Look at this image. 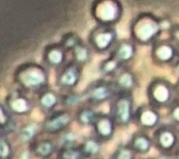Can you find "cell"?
Wrapping results in <instances>:
<instances>
[{"mask_svg": "<svg viewBox=\"0 0 179 159\" xmlns=\"http://www.w3.org/2000/svg\"><path fill=\"white\" fill-rule=\"evenodd\" d=\"M90 11L97 24L114 26L122 18L123 6L121 0H93Z\"/></svg>", "mask_w": 179, "mask_h": 159, "instance_id": "2", "label": "cell"}, {"mask_svg": "<svg viewBox=\"0 0 179 159\" xmlns=\"http://www.w3.org/2000/svg\"><path fill=\"white\" fill-rule=\"evenodd\" d=\"M136 46L137 44L132 38L117 40V42L110 51V55H112L124 65L134 60L137 52Z\"/></svg>", "mask_w": 179, "mask_h": 159, "instance_id": "6", "label": "cell"}, {"mask_svg": "<svg viewBox=\"0 0 179 159\" xmlns=\"http://www.w3.org/2000/svg\"><path fill=\"white\" fill-rule=\"evenodd\" d=\"M56 102V96L52 92H46L41 97V103L45 107H51V106Z\"/></svg>", "mask_w": 179, "mask_h": 159, "instance_id": "18", "label": "cell"}, {"mask_svg": "<svg viewBox=\"0 0 179 159\" xmlns=\"http://www.w3.org/2000/svg\"><path fill=\"white\" fill-rule=\"evenodd\" d=\"M89 45L97 53H106L112 50L117 42V33L114 26H95L89 35Z\"/></svg>", "mask_w": 179, "mask_h": 159, "instance_id": "4", "label": "cell"}, {"mask_svg": "<svg viewBox=\"0 0 179 159\" xmlns=\"http://www.w3.org/2000/svg\"><path fill=\"white\" fill-rule=\"evenodd\" d=\"M34 132H35L34 127L29 126V127H27L26 128H24V129L23 130V132H22V134H21V138H22L23 141H27V140H29V139H31V138L33 137Z\"/></svg>", "mask_w": 179, "mask_h": 159, "instance_id": "21", "label": "cell"}, {"mask_svg": "<svg viewBox=\"0 0 179 159\" xmlns=\"http://www.w3.org/2000/svg\"><path fill=\"white\" fill-rule=\"evenodd\" d=\"M141 119H142L143 124H145L147 126H151L156 122L157 117H156V115L154 113H152L150 111H147L142 115Z\"/></svg>", "mask_w": 179, "mask_h": 159, "instance_id": "19", "label": "cell"}, {"mask_svg": "<svg viewBox=\"0 0 179 159\" xmlns=\"http://www.w3.org/2000/svg\"><path fill=\"white\" fill-rule=\"evenodd\" d=\"M78 156H79V153L75 151H68L64 154V157L66 159H77Z\"/></svg>", "mask_w": 179, "mask_h": 159, "instance_id": "27", "label": "cell"}, {"mask_svg": "<svg viewBox=\"0 0 179 159\" xmlns=\"http://www.w3.org/2000/svg\"><path fill=\"white\" fill-rule=\"evenodd\" d=\"M135 145H136L140 150H146V149H147V147H148V142H147L145 139L140 138V139H138V140L135 141Z\"/></svg>", "mask_w": 179, "mask_h": 159, "instance_id": "23", "label": "cell"}, {"mask_svg": "<svg viewBox=\"0 0 179 159\" xmlns=\"http://www.w3.org/2000/svg\"><path fill=\"white\" fill-rule=\"evenodd\" d=\"M92 113L90 112V111H85L82 113L81 115V120L85 123H88L89 121H91V119L92 118Z\"/></svg>", "mask_w": 179, "mask_h": 159, "instance_id": "26", "label": "cell"}, {"mask_svg": "<svg viewBox=\"0 0 179 159\" xmlns=\"http://www.w3.org/2000/svg\"><path fill=\"white\" fill-rule=\"evenodd\" d=\"M173 116H174V117H175L177 120H179V108L175 109V111H174V113H173Z\"/></svg>", "mask_w": 179, "mask_h": 159, "instance_id": "32", "label": "cell"}, {"mask_svg": "<svg viewBox=\"0 0 179 159\" xmlns=\"http://www.w3.org/2000/svg\"><path fill=\"white\" fill-rule=\"evenodd\" d=\"M173 38L177 41V43L179 44V28L177 29H173Z\"/></svg>", "mask_w": 179, "mask_h": 159, "instance_id": "31", "label": "cell"}, {"mask_svg": "<svg viewBox=\"0 0 179 159\" xmlns=\"http://www.w3.org/2000/svg\"><path fill=\"white\" fill-rule=\"evenodd\" d=\"M68 53L61 42L49 44L43 51V63L47 67L60 69L68 62Z\"/></svg>", "mask_w": 179, "mask_h": 159, "instance_id": "5", "label": "cell"}, {"mask_svg": "<svg viewBox=\"0 0 179 159\" xmlns=\"http://www.w3.org/2000/svg\"><path fill=\"white\" fill-rule=\"evenodd\" d=\"M11 106L15 111L22 113L27 110V101L23 98H17L12 101Z\"/></svg>", "mask_w": 179, "mask_h": 159, "instance_id": "17", "label": "cell"}, {"mask_svg": "<svg viewBox=\"0 0 179 159\" xmlns=\"http://www.w3.org/2000/svg\"><path fill=\"white\" fill-rule=\"evenodd\" d=\"M123 66L122 63H119L116 58L109 54L107 58L103 60L99 64V71L101 74L104 75H117L118 71Z\"/></svg>", "mask_w": 179, "mask_h": 159, "instance_id": "10", "label": "cell"}, {"mask_svg": "<svg viewBox=\"0 0 179 159\" xmlns=\"http://www.w3.org/2000/svg\"><path fill=\"white\" fill-rule=\"evenodd\" d=\"M5 122V115H4V111L3 109H1V123Z\"/></svg>", "mask_w": 179, "mask_h": 159, "instance_id": "34", "label": "cell"}, {"mask_svg": "<svg viewBox=\"0 0 179 159\" xmlns=\"http://www.w3.org/2000/svg\"><path fill=\"white\" fill-rule=\"evenodd\" d=\"M111 93L110 88L104 82H99L91 91V96L95 100H104L109 97Z\"/></svg>", "mask_w": 179, "mask_h": 159, "instance_id": "14", "label": "cell"}, {"mask_svg": "<svg viewBox=\"0 0 179 159\" xmlns=\"http://www.w3.org/2000/svg\"><path fill=\"white\" fill-rule=\"evenodd\" d=\"M86 150H87L88 152H90V153H94L97 152L98 146H97V144H96L95 142H93V141H89V142L87 143V145H86Z\"/></svg>", "mask_w": 179, "mask_h": 159, "instance_id": "25", "label": "cell"}, {"mask_svg": "<svg viewBox=\"0 0 179 159\" xmlns=\"http://www.w3.org/2000/svg\"><path fill=\"white\" fill-rule=\"evenodd\" d=\"M82 67L73 60L68 61L63 67L59 70L58 75V82L59 84L66 88H73L75 87L81 76Z\"/></svg>", "mask_w": 179, "mask_h": 159, "instance_id": "7", "label": "cell"}, {"mask_svg": "<svg viewBox=\"0 0 179 159\" xmlns=\"http://www.w3.org/2000/svg\"><path fill=\"white\" fill-rule=\"evenodd\" d=\"M131 153L129 151H122L118 156V159H131Z\"/></svg>", "mask_w": 179, "mask_h": 159, "instance_id": "29", "label": "cell"}, {"mask_svg": "<svg viewBox=\"0 0 179 159\" xmlns=\"http://www.w3.org/2000/svg\"><path fill=\"white\" fill-rule=\"evenodd\" d=\"M69 120V117L67 116H60L54 120H52L51 122H49L48 124V128L49 129H58L60 128L64 127Z\"/></svg>", "mask_w": 179, "mask_h": 159, "instance_id": "16", "label": "cell"}, {"mask_svg": "<svg viewBox=\"0 0 179 159\" xmlns=\"http://www.w3.org/2000/svg\"><path fill=\"white\" fill-rule=\"evenodd\" d=\"M18 82L25 88H40L48 81L47 66L36 62H26L22 63L15 72Z\"/></svg>", "mask_w": 179, "mask_h": 159, "instance_id": "3", "label": "cell"}, {"mask_svg": "<svg viewBox=\"0 0 179 159\" xmlns=\"http://www.w3.org/2000/svg\"><path fill=\"white\" fill-rule=\"evenodd\" d=\"M28 158H29V154H28L27 152L23 153L22 154V156H21V159H28Z\"/></svg>", "mask_w": 179, "mask_h": 159, "instance_id": "33", "label": "cell"}, {"mask_svg": "<svg viewBox=\"0 0 179 159\" xmlns=\"http://www.w3.org/2000/svg\"><path fill=\"white\" fill-rule=\"evenodd\" d=\"M162 31L161 20L151 12H140L132 21L131 38L141 46L153 45Z\"/></svg>", "mask_w": 179, "mask_h": 159, "instance_id": "1", "label": "cell"}, {"mask_svg": "<svg viewBox=\"0 0 179 159\" xmlns=\"http://www.w3.org/2000/svg\"><path fill=\"white\" fill-rule=\"evenodd\" d=\"M176 69H177V71H178V73H179V63H178V64H177V66H176Z\"/></svg>", "mask_w": 179, "mask_h": 159, "instance_id": "35", "label": "cell"}, {"mask_svg": "<svg viewBox=\"0 0 179 159\" xmlns=\"http://www.w3.org/2000/svg\"><path fill=\"white\" fill-rule=\"evenodd\" d=\"M78 100H79V98L77 97V96H70L69 98H68V100H67V102L68 103H70V104H75V103H77L78 102Z\"/></svg>", "mask_w": 179, "mask_h": 159, "instance_id": "30", "label": "cell"}, {"mask_svg": "<svg viewBox=\"0 0 179 159\" xmlns=\"http://www.w3.org/2000/svg\"><path fill=\"white\" fill-rule=\"evenodd\" d=\"M83 40L80 38V36L74 33V32H69L65 34L62 36V39L60 40L61 44L65 47V48L70 53L78 45H79Z\"/></svg>", "mask_w": 179, "mask_h": 159, "instance_id": "13", "label": "cell"}, {"mask_svg": "<svg viewBox=\"0 0 179 159\" xmlns=\"http://www.w3.org/2000/svg\"><path fill=\"white\" fill-rule=\"evenodd\" d=\"M175 55V49L166 40H157L151 47V57L155 63L165 64L172 62Z\"/></svg>", "mask_w": 179, "mask_h": 159, "instance_id": "8", "label": "cell"}, {"mask_svg": "<svg viewBox=\"0 0 179 159\" xmlns=\"http://www.w3.org/2000/svg\"><path fill=\"white\" fill-rule=\"evenodd\" d=\"M173 141V137L172 134L170 133H164L162 134L161 138H160V142L163 146L165 147H169Z\"/></svg>", "mask_w": 179, "mask_h": 159, "instance_id": "22", "label": "cell"}, {"mask_svg": "<svg viewBox=\"0 0 179 159\" xmlns=\"http://www.w3.org/2000/svg\"><path fill=\"white\" fill-rule=\"evenodd\" d=\"M51 150V146L49 143H43L38 147V152L41 154H48Z\"/></svg>", "mask_w": 179, "mask_h": 159, "instance_id": "24", "label": "cell"}, {"mask_svg": "<svg viewBox=\"0 0 179 159\" xmlns=\"http://www.w3.org/2000/svg\"><path fill=\"white\" fill-rule=\"evenodd\" d=\"M117 112L118 116L122 121H127L130 116V102L126 98L121 99L117 102Z\"/></svg>", "mask_w": 179, "mask_h": 159, "instance_id": "15", "label": "cell"}, {"mask_svg": "<svg viewBox=\"0 0 179 159\" xmlns=\"http://www.w3.org/2000/svg\"><path fill=\"white\" fill-rule=\"evenodd\" d=\"M160 159H168V158H166V157H161V158H160Z\"/></svg>", "mask_w": 179, "mask_h": 159, "instance_id": "36", "label": "cell"}, {"mask_svg": "<svg viewBox=\"0 0 179 159\" xmlns=\"http://www.w3.org/2000/svg\"><path fill=\"white\" fill-rule=\"evenodd\" d=\"M92 47L89 44H85L83 41L78 45L70 53L72 55V60L81 66H84L91 63L92 61Z\"/></svg>", "mask_w": 179, "mask_h": 159, "instance_id": "9", "label": "cell"}, {"mask_svg": "<svg viewBox=\"0 0 179 159\" xmlns=\"http://www.w3.org/2000/svg\"><path fill=\"white\" fill-rule=\"evenodd\" d=\"M117 84L124 89L132 88L135 84V75L129 69H121L117 74Z\"/></svg>", "mask_w": 179, "mask_h": 159, "instance_id": "11", "label": "cell"}, {"mask_svg": "<svg viewBox=\"0 0 179 159\" xmlns=\"http://www.w3.org/2000/svg\"><path fill=\"white\" fill-rule=\"evenodd\" d=\"M98 128H99V131L103 134V135H107L110 133L111 131V127H110V124L108 121L106 120H103L99 123L98 125Z\"/></svg>", "mask_w": 179, "mask_h": 159, "instance_id": "20", "label": "cell"}, {"mask_svg": "<svg viewBox=\"0 0 179 159\" xmlns=\"http://www.w3.org/2000/svg\"><path fill=\"white\" fill-rule=\"evenodd\" d=\"M0 152H1V155L2 156H6L9 153V148L6 145L4 141H1V145H0Z\"/></svg>", "mask_w": 179, "mask_h": 159, "instance_id": "28", "label": "cell"}, {"mask_svg": "<svg viewBox=\"0 0 179 159\" xmlns=\"http://www.w3.org/2000/svg\"><path fill=\"white\" fill-rule=\"evenodd\" d=\"M152 95L154 99L159 102H165L170 96L169 88L163 81H154L152 84Z\"/></svg>", "mask_w": 179, "mask_h": 159, "instance_id": "12", "label": "cell"}]
</instances>
